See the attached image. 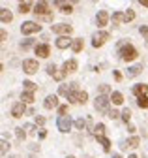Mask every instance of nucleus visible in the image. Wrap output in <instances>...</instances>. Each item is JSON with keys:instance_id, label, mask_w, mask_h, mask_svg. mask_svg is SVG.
Returning a JSON list of instances; mask_svg holds the SVG:
<instances>
[{"instance_id": "nucleus-28", "label": "nucleus", "mask_w": 148, "mask_h": 158, "mask_svg": "<svg viewBox=\"0 0 148 158\" xmlns=\"http://www.w3.org/2000/svg\"><path fill=\"white\" fill-rule=\"evenodd\" d=\"M137 106H139L141 109H148V96H141V98H137Z\"/></svg>"}, {"instance_id": "nucleus-41", "label": "nucleus", "mask_w": 148, "mask_h": 158, "mask_svg": "<svg viewBox=\"0 0 148 158\" xmlns=\"http://www.w3.org/2000/svg\"><path fill=\"white\" fill-rule=\"evenodd\" d=\"M139 32H141L144 38H148V25H141V27H139Z\"/></svg>"}, {"instance_id": "nucleus-52", "label": "nucleus", "mask_w": 148, "mask_h": 158, "mask_svg": "<svg viewBox=\"0 0 148 158\" xmlns=\"http://www.w3.org/2000/svg\"><path fill=\"white\" fill-rule=\"evenodd\" d=\"M113 158H122V156L120 154H113Z\"/></svg>"}, {"instance_id": "nucleus-2", "label": "nucleus", "mask_w": 148, "mask_h": 158, "mask_svg": "<svg viewBox=\"0 0 148 158\" xmlns=\"http://www.w3.org/2000/svg\"><path fill=\"white\" fill-rule=\"evenodd\" d=\"M94 107H96V111L109 115V111H111V98H109V96H105V94H99V96H96Z\"/></svg>"}, {"instance_id": "nucleus-32", "label": "nucleus", "mask_w": 148, "mask_h": 158, "mask_svg": "<svg viewBox=\"0 0 148 158\" xmlns=\"http://www.w3.org/2000/svg\"><path fill=\"white\" fill-rule=\"evenodd\" d=\"M32 45H34V40H32V38H28V40H25V42H21V45H19V47H21L23 51H26V49H30ZM34 47H36V45H34Z\"/></svg>"}, {"instance_id": "nucleus-50", "label": "nucleus", "mask_w": 148, "mask_h": 158, "mask_svg": "<svg viewBox=\"0 0 148 158\" xmlns=\"http://www.w3.org/2000/svg\"><path fill=\"white\" fill-rule=\"evenodd\" d=\"M141 6H142V8H146V10H148V0H141Z\"/></svg>"}, {"instance_id": "nucleus-7", "label": "nucleus", "mask_w": 148, "mask_h": 158, "mask_svg": "<svg viewBox=\"0 0 148 158\" xmlns=\"http://www.w3.org/2000/svg\"><path fill=\"white\" fill-rule=\"evenodd\" d=\"M32 11L36 13V17H47V15H53L51 10H49V4H47V2H36Z\"/></svg>"}, {"instance_id": "nucleus-4", "label": "nucleus", "mask_w": 148, "mask_h": 158, "mask_svg": "<svg viewBox=\"0 0 148 158\" xmlns=\"http://www.w3.org/2000/svg\"><path fill=\"white\" fill-rule=\"evenodd\" d=\"M38 70H40V64H38V60H36V58H25V60H23V72H25V73L34 75Z\"/></svg>"}, {"instance_id": "nucleus-39", "label": "nucleus", "mask_w": 148, "mask_h": 158, "mask_svg": "<svg viewBox=\"0 0 148 158\" xmlns=\"http://www.w3.org/2000/svg\"><path fill=\"white\" fill-rule=\"evenodd\" d=\"M47 73L54 77V73H56V66H54V64H47Z\"/></svg>"}, {"instance_id": "nucleus-37", "label": "nucleus", "mask_w": 148, "mask_h": 158, "mask_svg": "<svg viewBox=\"0 0 148 158\" xmlns=\"http://www.w3.org/2000/svg\"><path fill=\"white\" fill-rule=\"evenodd\" d=\"M43 124H45V117L36 115V126H43Z\"/></svg>"}, {"instance_id": "nucleus-9", "label": "nucleus", "mask_w": 148, "mask_h": 158, "mask_svg": "<svg viewBox=\"0 0 148 158\" xmlns=\"http://www.w3.org/2000/svg\"><path fill=\"white\" fill-rule=\"evenodd\" d=\"M79 83H62L60 87H58V94L60 96H69L71 92H75V90H79V87H77Z\"/></svg>"}, {"instance_id": "nucleus-47", "label": "nucleus", "mask_w": 148, "mask_h": 158, "mask_svg": "<svg viewBox=\"0 0 148 158\" xmlns=\"http://www.w3.org/2000/svg\"><path fill=\"white\" fill-rule=\"evenodd\" d=\"M127 132H129V134H135V132H137V126H135V124H129V126H127Z\"/></svg>"}, {"instance_id": "nucleus-19", "label": "nucleus", "mask_w": 148, "mask_h": 158, "mask_svg": "<svg viewBox=\"0 0 148 158\" xmlns=\"http://www.w3.org/2000/svg\"><path fill=\"white\" fill-rule=\"evenodd\" d=\"M11 19H13V15H11V11L10 10H0V21H2L4 25H8V23H11Z\"/></svg>"}, {"instance_id": "nucleus-42", "label": "nucleus", "mask_w": 148, "mask_h": 158, "mask_svg": "<svg viewBox=\"0 0 148 158\" xmlns=\"http://www.w3.org/2000/svg\"><path fill=\"white\" fill-rule=\"evenodd\" d=\"M66 113H68V106H60L58 107V117H64Z\"/></svg>"}, {"instance_id": "nucleus-31", "label": "nucleus", "mask_w": 148, "mask_h": 158, "mask_svg": "<svg viewBox=\"0 0 148 158\" xmlns=\"http://www.w3.org/2000/svg\"><path fill=\"white\" fill-rule=\"evenodd\" d=\"M94 134H96V135H105V124H103V123H98V124L94 126Z\"/></svg>"}, {"instance_id": "nucleus-15", "label": "nucleus", "mask_w": 148, "mask_h": 158, "mask_svg": "<svg viewBox=\"0 0 148 158\" xmlns=\"http://www.w3.org/2000/svg\"><path fill=\"white\" fill-rule=\"evenodd\" d=\"M54 44H56V47H58V49H68V47H71L73 40H71L69 36H58V40H56Z\"/></svg>"}, {"instance_id": "nucleus-45", "label": "nucleus", "mask_w": 148, "mask_h": 158, "mask_svg": "<svg viewBox=\"0 0 148 158\" xmlns=\"http://www.w3.org/2000/svg\"><path fill=\"white\" fill-rule=\"evenodd\" d=\"M107 92H109V87L107 85H99V94H105L107 96Z\"/></svg>"}, {"instance_id": "nucleus-43", "label": "nucleus", "mask_w": 148, "mask_h": 158, "mask_svg": "<svg viewBox=\"0 0 148 158\" xmlns=\"http://www.w3.org/2000/svg\"><path fill=\"white\" fill-rule=\"evenodd\" d=\"M25 130H28L30 134H36V130H38V126H34V124H26V126H25Z\"/></svg>"}, {"instance_id": "nucleus-20", "label": "nucleus", "mask_w": 148, "mask_h": 158, "mask_svg": "<svg viewBox=\"0 0 148 158\" xmlns=\"http://www.w3.org/2000/svg\"><path fill=\"white\" fill-rule=\"evenodd\" d=\"M83 47H84L83 38H75V40H73V44H71V51H73V53H81Z\"/></svg>"}, {"instance_id": "nucleus-30", "label": "nucleus", "mask_w": 148, "mask_h": 158, "mask_svg": "<svg viewBox=\"0 0 148 158\" xmlns=\"http://www.w3.org/2000/svg\"><path fill=\"white\" fill-rule=\"evenodd\" d=\"M79 92H81V90L71 92V94L68 96V102H69V104H79Z\"/></svg>"}, {"instance_id": "nucleus-22", "label": "nucleus", "mask_w": 148, "mask_h": 158, "mask_svg": "<svg viewBox=\"0 0 148 158\" xmlns=\"http://www.w3.org/2000/svg\"><path fill=\"white\" fill-rule=\"evenodd\" d=\"M111 21H113V25H116V27L122 25L124 23V13L122 11H115L113 15H111Z\"/></svg>"}, {"instance_id": "nucleus-11", "label": "nucleus", "mask_w": 148, "mask_h": 158, "mask_svg": "<svg viewBox=\"0 0 148 158\" xmlns=\"http://www.w3.org/2000/svg\"><path fill=\"white\" fill-rule=\"evenodd\" d=\"M25 113H26V104L15 102V104L11 106V117H13V118H21Z\"/></svg>"}, {"instance_id": "nucleus-54", "label": "nucleus", "mask_w": 148, "mask_h": 158, "mask_svg": "<svg viewBox=\"0 0 148 158\" xmlns=\"http://www.w3.org/2000/svg\"><path fill=\"white\" fill-rule=\"evenodd\" d=\"M66 158H75V156H66Z\"/></svg>"}, {"instance_id": "nucleus-21", "label": "nucleus", "mask_w": 148, "mask_h": 158, "mask_svg": "<svg viewBox=\"0 0 148 158\" xmlns=\"http://www.w3.org/2000/svg\"><path fill=\"white\" fill-rule=\"evenodd\" d=\"M141 72H142V66L135 64V66H129L126 73H127V77H137V75H141Z\"/></svg>"}, {"instance_id": "nucleus-23", "label": "nucleus", "mask_w": 148, "mask_h": 158, "mask_svg": "<svg viewBox=\"0 0 148 158\" xmlns=\"http://www.w3.org/2000/svg\"><path fill=\"white\" fill-rule=\"evenodd\" d=\"M21 102H23V104H32V102H34V92L23 90V92H21Z\"/></svg>"}, {"instance_id": "nucleus-27", "label": "nucleus", "mask_w": 148, "mask_h": 158, "mask_svg": "<svg viewBox=\"0 0 148 158\" xmlns=\"http://www.w3.org/2000/svg\"><path fill=\"white\" fill-rule=\"evenodd\" d=\"M139 143H141V137H139V135H131V137L127 139V147H131V149L139 147Z\"/></svg>"}, {"instance_id": "nucleus-8", "label": "nucleus", "mask_w": 148, "mask_h": 158, "mask_svg": "<svg viewBox=\"0 0 148 158\" xmlns=\"http://www.w3.org/2000/svg\"><path fill=\"white\" fill-rule=\"evenodd\" d=\"M51 30L54 34H58V36H69L73 32V27L71 25H66V23H60V25H53Z\"/></svg>"}, {"instance_id": "nucleus-38", "label": "nucleus", "mask_w": 148, "mask_h": 158, "mask_svg": "<svg viewBox=\"0 0 148 158\" xmlns=\"http://www.w3.org/2000/svg\"><path fill=\"white\" fill-rule=\"evenodd\" d=\"M107 117H109V118H118V117H122V113H118V111H116V109H111V111H109V115H107Z\"/></svg>"}, {"instance_id": "nucleus-25", "label": "nucleus", "mask_w": 148, "mask_h": 158, "mask_svg": "<svg viewBox=\"0 0 148 158\" xmlns=\"http://www.w3.org/2000/svg\"><path fill=\"white\" fill-rule=\"evenodd\" d=\"M133 19H135V11L131 8H127L124 11V23H129V21H133Z\"/></svg>"}, {"instance_id": "nucleus-3", "label": "nucleus", "mask_w": 148, "mask_h": 158, "mask_svg": "<svg viewBox=\"0 0 148 158\" xmlns=\"http://www.w3.org/2000/svg\"><path fill=\"white\" fill-rule=\"evenodd\" d=\"M111 40V34L107 32V30H99V32H96L94 34V38H92V47H101L105 42H109Z\"/></svg>"}, {"instance_id": "nucleus-12", "label": "nucleus", "mask_w": 148, "mask_h": 158, "mask_svg": "<svg viewBox=\"0 0 148 158\" xmlns=\"http://www.w3.org/2000/svg\"><path fill=\"white\" fill-rule=\"evenodd\" d=\"M34 53L38 55L40 58H47L51 55V47H49V44H38L34 47Z\"/></svg>"}, {"instance_id": "nucleus-29", "label": "nucleus", "mask_w": 148, "mask_h": 158, "mask_svg": "<svg viewBox=\"0 0 148 158\" xmlns=\"http://www.w3.org/2000/svg\"><path fill=\"white\" fill-rule=\"evenodd\" d=\"M23 87H25V90H28V92H34L36 89H38V85L32 83V81H28V79H26V81H23Z\"/></svg>"}, {"instance_id": "nucleus-34", "label": "nucleus", "mask_w": 148, "mask_h": 158, "mask_svg": "<svg viewBox=\"0 0 148 158\" xmlns=\"http://www.w3.org/2000/svg\"><path fill=\"white\" fill-rule=\"evenodd\" d=\"M30 8H32L30 2H21V4H19V11H21V13H28Z\"/></svg>"}, {"instance_id": "nucleus-6", "label": "nucleus", "mask_w": 148, "mask_h": 158, "mask_svg": "<svg viewBox=\"0 0 148 158\" xmlns=\"http://www.w3.org/2000/svg\"><path fill=\"white\" fill-rule=\"evenodd\" d=\"M40 30H41V25H40V23H34V21H25V23L21 25V32H23L25 36H30V34L40 32Z\"/></svg>"}, {"instance_id": "nucleus-48", "label": "nucleus", "mask_w": 148, "mask_h": 158, "mask_svg": "<svg viewBox=\"0 0 148 158\" xmlns=\"http://www.w3.org/2000/svg\"><path fill=\"white\" fill-rule=\"evenodd\" d=\"M45 137H47V130H40V139H45Z\"/></svg>"}, {"instance_id": "nucleus-5", "label": "nucleus", "mask_w": 148, "mask_h": 158, "mask_svg": "<svg viewBox=\"0 0 148 158\" xmlns=\"http://www.w3.org/2000/svg\"><path fill=\"white\" fill-rule=\"evenodd\" d=\"M56 126L62 134H68L73 126V121H71V117L69 115H64V117H58V121H56Z\"/></svg>"}, {"instance_id": "nucleus-51", "label": "nucleus", "mask_w": 148, "mask_h": 158, "mask_svg": "<svg viewBox=\"0 0 148 158\" xmlns=\"http://www.w3.org/2000/svg\"><path fill=\"white\" fill-rule=\"evenodd\" d=\"M127 158H139V156H137V154H129Z\"/></svg>"}, {"instance_id": "nucleus-44", "label": "nucleus", "mask_w": 148, "mask_h": 158, "mask_svg": "<svg viewBox=\"0 0 148 158\" xmlns=\"http://www.w3.org/2000/svg\"><path fill=\"white\" fill-rule=\"evenodd\" d=\"M64 75H66V72H56V73H54V79H56V81H62Z\"/></svg>"}, {"instance_id": "nucleus-18", "label": "nucleus", "mask_w": 148, "mask_h": 158, "mask_svg": "<svg viewBox=\"0 0 148 158\" xmlns=\"http://www.w3.org/2000/svg\"><path fill=\"white\" fill-rule=\"evenodd\" d=\"M96 139H98V143L103 147V151H105V152H109V151H111V141H109V137H105V135H96Z\"/></svg>"}, {"instance_id": "nucleus-49", "label": "nucleus", "mask_w": 148, "mask_h": 158, "mask_svg": "<svg viewBox=\"0 0 148 158\" xmlns=\"http://www.w3.org/2000/svg\"><path fill=\"white\" fill-rule=\"evenodd\" d=\"M0 38H2V42H4V40L8 38V34H6V30H2V32H0Z\"/></svg>"}, {"instance_id": "nucleus-10", "label": "nucleus", "mask_w": 148, "mask_h": 158, "mask_svg": "<svg viewBox=\"0 0 148 158\" xmlns=\"http://www.w3.org/2000/svg\"><path fill=\"white\" fill-rule=\"evenodd\" d=\"M109 21H111L109 11H107V10H99V11H98V15H96V25H98V28L107 27V23H109Z\"/></svg>"}, {"instance_id": "nucleus-13", "label": "nucleus", "mask_w": 148, "mask_h": 158, "mask_svg": "<svg viewBox=\"0 0 148 158\" xmlns=\"http://www.w3.org/2000/svg\"><path fill=\"white\" fill-rule=\"evenodd\" d=\"M43 107H45V109H54V107L58 109V107H60V106H58V96H56V94H49V96L45 98V102H43Z\"/></svg>"}, {"instance_id": "nucleus-35", "label": "nucleus", "mask_w": 148, "mask_h": 158, "mask_svg": "<svg viewBox=\"0 0 148 158\" xmlns=\"http://www.w3.org/2000/svg\"><path fill=\"white\" fill-rule=\"evenodd\" d=\"M86 102H88V92H86V90H81V92H79V104L84 106Z\"/></svg>"}, {"instance_id": "nucleus-26", "label": "nucleus", "mask_w": 148, "mask_h": 158, "mask_svg": "<svg viewBox=\"0 0 148 158\" xmlns=\"http://www.w3.org/2000/svg\"><path fill=\"white\" fill-rule=\"evenodd\" d=\"M56 6L60 8L62 13H71V11H73V6H71V4H66V2H56Z\"/></svg>"}, {"instance_id": "nucleus-17", "label": "nucleus", "mask_w": 148, "mask_h": 158, "mask_svg": "<svg viewBox=\"0 0 148 158\" xmlns=\"http://www.w3.org/2000/svg\"><path fill=\"white\" fill-rule=\"evenodd\" d=\"M109 98H111V104H113V106H122V102H124V96L118 90H113Z\"/></svg>"}, {"instance_id": "nucleus-33", "label": "nucleus", "mask_w": 148, "mask_h": 158, "mask_svg": "<svg viewBox=\"0 0 148 158\" xmlns=\"http://www.w3.org/2000/svg\"><path fill=\"white\" fill-rule=\"evenodd\" d=\"M120 118L127 124V123H129V118H131V109H127V107H126V109H122V117H120Z\"/></svg>"}, {"instance_id": "nucleus-40", "label": "nucleus", "mask_w": 148, "mask_h": 158, "mask_svg": "<svg viewBox=\"0 0 148 158\" xmlns=\"http://www.w3.org/2000/svg\"><path fill=\"white\" fill-rule=\"evenodd\" d=\"M15 134H17L19 139H25V137H26V132H23V128H15Z\"/></svg>"}, {"instance_id": "nucleus-24", "label": "nucleus", "mask_w": 148, "mask_h": 158, "mask_svg": "<svg viewBox=\"0 0 148 158\" xmlns=\"http://www.w3.org/2000/svg\"><path fill=\"white\" fill-rule=\"evenodd\" d=\"M86 124H88V121H84V118H75V121H73V126H75V130H84L86 128Z\"/></svg>"}, {"instance_id": "nucleus-14", "label": "nucleus", "mask_w": 148, "mask_h": 158, "mask_svg": "<svg viewBox=\"0 0 148 158\" xmlns=\"http://www.w3.org/2000/svg\"><path fill=\"white\" fill-rule=\"evenodd\" d=\"M77 68H79L77 60H75V58H69V60H66V62H64V66H62V72H66V75H68V73H73V72H75Z\"/></svg>"}, {"instance_id": "nucleus-46", "label": "nucleus", "mask_w": 148, "mask_h": 158, "mask_svg": "<svg viewBox=\"0 0 148 158\" xmlns=\"http://www.w3.org/2000/svg\"><path fill=\"white\" fill-rule=\"evenodd\" d=\"M113 75H115V79H116V81H122V73H120L118 70H115V72H113Z\"/></svg>"}, {"instance_id": "nucleus-53", "label": "nucleus", "mask_w": 148, "mask_h": 158, "mask_svg": "<svg viewBox=\"0 0 148 158\" xmlns=\"http://www.w3.org/2000/svg\"><path fill=\"white\" fill-rule=\"evenodd\" d=\"M10 158H19V156H10Z\"/></svg>"}, {"instance_id": "nucleus-16", "label": "nucleus", "mask_w": 148, "mask_h": 158, "mask_svg": "<svg viewBox=\"0 0 148 158\" xmlns=\"http://www.w3.org/2000/svg\"><path fill=\"white\" fill-rule=\"evenodd\" d=\"M146 92H148V85H146V83H137V85L133 87V94H135L137 98L146 96Z\"/></svg>"}, {"instance_id": "nucleus-1", "label": "nucleus", "mask_w": 148, "mask_h": 158, "mask_svg": "<svg viewBox=\"0 0 148 158\" xmlns=\"http://www.w3.org/2000/svg\"><path fill=\"white\" fill-rule=\"evenodd\" d=\"M118 55H120V58H122L124 62H131V60H135V58H137L139 53H137V49H135L131 44H122Z\"/></svg>"}, {"instance_id": "nucleus-36", "label": "nucleus", "mask_w": 148, "mask_h": 158, "mask_svg": "<svg viewBox=\"0 0 148 158\" xmlns=\"http://www.w3.org/2000/svg\"><path fill=\"white\" fill-rule=\"evenodd\" d=\"M10 151V143L6 141V139H2V147H0V154L2 156H6V152Z\"/></svg>"}]
</instances>
